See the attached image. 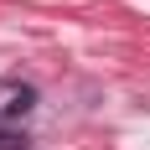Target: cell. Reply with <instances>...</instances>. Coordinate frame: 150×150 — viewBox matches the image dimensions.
Listing matches in <instances>:
<instances>
[{
	"label": "cell",
	"instance_id": "obj_1",
	"mask_svg": "<svg viewBox=\"0 0 150 150\" xmlns=\"http://www.w3.org/2000/svg\"><path fill=\"white\" fill-rule=\"evenodd\" d=\"M36 109V88H31L26 78H0V124L21 119Z\"/></svg>",
	"mask_w": 150,
	"mask_h": 150
},
{
	"label": "cell",
	"instance_id": "obj_2",
	"mask_svg": "<svg viewBox=\"0 0 150 150\" xmlns=\"http://www.w3.org/2000/svg\"><path fill=\"white\" fill-rule=\"evenodd\" d=\"M0 150H26V135H11V129H0Z\"/></svg>",
	"mask_w": 150,
	"mask_h": 150
}]
</instances>
